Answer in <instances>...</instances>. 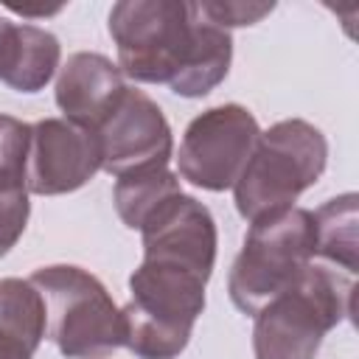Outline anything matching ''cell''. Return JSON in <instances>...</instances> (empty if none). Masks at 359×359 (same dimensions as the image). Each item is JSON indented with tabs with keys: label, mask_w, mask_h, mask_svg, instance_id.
Masks as SVG:
<instances>
[{
	"label": "cell",
	"mask_w": 359,
	"mask_h": 359,
	"mask_svg": "<svg viewBox=\"0 0 359 359\" xmlns=\"http://www.w3.org/2000/svg\"><path fill=\"white\" fill-rule=\"evenodd\" d=\"M107 28L121 73L135 81L168 84L182 98H202L227 79L233 36L205 20L196 3L121 0Z\"/></svg>",
	"instance_id": "1"
},
{
	"label": "cell",
	"mask_w": 359,
	"mask_h": 359,
	"mask_svg": "<svg viewBox=\"0 0 359 359\" xmlns=\"http://www.w3.org/2000/svg\"><path fill=\"white\" fill-rule=\"evenodd\" d=\"M353 289V275L311 261L294 286L255 314V359H314L325 334L351 320Z\"/></svg>",
	"instance_id": "2"
},
{
	"label": "cell",
	"mask_w": 359,
	"mask_h": 359,
	"mask_svg": "<svg viewBox=\"0 0 359 359\" xmlns=\"http://www.w3.org/2000/svg\"><path fill=\"white\" fill-rule=\"evenodd\" d=\"M208 278L163 261H140L129 275V303L121 309L123 345L137 359H177L205 311Z\"/></svg>",
	"instance_id": "3"
},
{
	"label": "cell",
	"mask_w": 359,
	"mask_h": 359,
	"mask_svg": "<svg viewBox=\"0 0 359 359\" xmlns=\"http://www.w3.org/2000/svg\"><path fill=\"white\" fill-rule=\"evenodd\" d=\"M328 163L325 135L300 118L272 123L258 135L252 154L233 185L236 210L241 219L255 222L283 208L311 188Z\"/></svg>",
	"instance_id": "4"
},
{
	"label": "cell",
	"mask_w": 359,
	"mask_h": 359,
	"mask_svg": "<svg viewBox=\"0 0 359 359\" xmlns=\"http://www.w3.org/2000/svg\"><path fill=\"white\" fill-rule=\"evenodd\" d=\"M314 213L306 208L292 205L250 222L241 252L227 275L233 306L255 317L269 300L297 283L303 269L314 261Z\"/></svg>",
	"instance_id": "5"
},
{
	"label": "cell",
	"mask_w": 359,
	"mask_h": 359,
	"mask_svg": "<svg viewBox=\"0 0 359 359\" xmlns=\"http://www.w3.org/2000/svg\"><path fill=\"white\" fill-rule=\"evenodd\" d=\"M28 280L45 300L48 337L65 359H107L123 348L121 309L93 272L50 264Z\"/></svg>",
	"instance_id": "6"
},
{
	"label": "cell",
	"mask_w": 359,
	"mask_h": 359,
	"mask_svg": "<svg viewBox=\"0 0 359 359\" xmlns=\"http://www.w3.org/2000/svg\"><path fill=\"white\" fill-rule=\"evenodd\" d=\"M258 135L255 115L241 104H219L199 112L180 140L177 177L213 194L233 188Z\"/></svg>",
	"instance_id": "7"
},
{
	"label": "cell",
	"mask_w": 359,
	"mask_h": 359,
	"mask_svg": "<svg viewBox=\"0 0 359 359\" xmlns=\"http://www.w3.org/2000/svg\"><path fill=\"white\" fill-rule=\"evenodd\" d=\"M93 132L101 151V171L112 177L168 165L174 154V137L163 109L154 98L135 87L121 93Z\"/></svg>",
	"instance_id": "8"
},
{
	"label": "cell",
	"mask_w": 359,
	"mask_h": 359,
	"mask_svg": "<svg viewBox=\"0 0 359 359\" xmlns=\"http://www.w3.org/2000/svg\"><path fill=\"white\" fill-rule=\"evenodd\" d=\"M101 171L95 132L67 118H42L31 123L25 185L28 194L59 196L87 185Z\"/></svg>",
	"instance_id": "9"
},
{
	"label": "cell",
	"mask_w": 359,
	"mask_h": 359,
	"mask_svg": "<svg viewBox=\"0 0 359 359\" xmlns=\"http://www.w3.org/2000/svg\"><path fill=\"white\" fill-rule=\"evenodd\" d=\"M143 258L177 264L210 280L216 264L219 233L210 210L188 194H174L165 199L140 227Z\"/></svg>",
	"instance_id": "10"
},
{
	"label": "cell",
	"mask_w": 359,
	"mask_h": 359,
	"mask_svg": "<svg viewBox=\"0 0 359 359\" xmlns=\"http://www.w3.org/2000/svg\"><path fill=\"white\" fill-rule=\"evenodd\" d=\"M123 90V73L112 59H107L104 53L79 50L59 67L56 107L62 109V118L95 129Z\"/></svg>",
	"instance_id": "11"
},
{
	"label": "cell",
	"mask_w": 359,
	"mask_h": 359,
	"mask_svg": "<svg viewBox=\"0 0 359 359\" xmlns=\"http://www.w3.org/2000/svg\"><path fill=\"white\" fill-rule=\"evenodd\" d=\"M59 39L28 22H6L0 34V81L14 93H39L59 70Z\"/></svg>",
	"instance_id": "12"
},
{
	"label": "cell",
	"mask_w": 359,
	"mask_h": 359,
	"mask_svg": "<svg viewBox=\"0 0 359 359\" xmlns=\"http://www.w3.org/2000/svg\"><path fill=\"white\" fill-rule=\"evenodd\" d=\"M48 334L45 300L31 280H0V359H34Z\"/></svg>",
	"instance_id": "13"
},
{
	"label": "cell",
	"mask_w": 359,
	"mask_h": 359,
	"mask_svg": "<svg viewBox=\"0 0 359 359\" xmlns=\"http://www.w3.org/2000/svg\"><path fill=\"white\" fill-rule=\"evenodd\" d=\"M311 213H314V233H317L314 258L331 269H339V272L356 278V269H359V261H356L359 199H356V194L334 196Z\"/></svg>",
	"instance_id": "14"
},
{
	"label": "cell",
	"mask_w": 359,
	"mask_h": 359,
	"mask_svg": "<svg viewBox=\"0 0 359 359\" xmlns=\"http://www.w3.org/2000/svg\"><path fill=\"white\" fill-rule=\"evenodd\" d=\"M180 177L168 171V165H154L143 171H129L123 177H115L112 202L118 210V219L129 230H140L143 222L174 194H180Z\"/></svg>",
	"instance_id": "15"
},
{
	"label": "cell",
	"mask_w": 359,
	"mask_h": 359,
	"mask_svg": "<svg viewBox=\"0 0 359 359\" xmlns=\"http://www.w3.org/2000/svg\"><path fill=\"white\" fill-rule=\"evenodd\" d=\"M31 213L25 165L0 160V258L20 241Z\"/></svg>",
	"instance_id": "16"
},
{
	"label": "cell",
	"mask_w": 359,
	"mask_h": 359,
	"mask_svg": "<svg viewBox=\"0 0 359 359\" xmlns=\"http://www.w3.org/2000/svg\"><path fill=\"white\" fill-rule=\"evenodd\" d=\"M202 17L210 20L213 25L230 31V28H238V25H255L261 22L272 8L275 3H244V0H224V3H196Z\"/></svg>",
	"instance_id": "17"
},
{
	"label": "cell",
	"mask_w": 359,
	"mask_h": 359,
	"mask_svg": "<svg viewBox=\"0 0 359 359\" xmlns=\"http://www.w3.org/2000/svg\"><path fill=\"white\" fill-rule=\"evenodd\" d=\"M14 14H20V17H53V14H59L62 11V6H53V8H25V6H8Z\"/></svg>",
	"instance_id": "18"
},
{
	"label": "cell",
	"mask_w": 359,
	"mask_h": 359,
	"mask_svg": "<svg viewBox=\"0 0 359 359\" xmlns=\"http://www.w3.org/2000/svg\"><path fill=\"white\" fill-rule=\"evenodd\" d=\"M6 22H8V20H3V17H0V34H3V28H6Z\"/></svg>",
	"instance_id": "19"
}]
</instances>
